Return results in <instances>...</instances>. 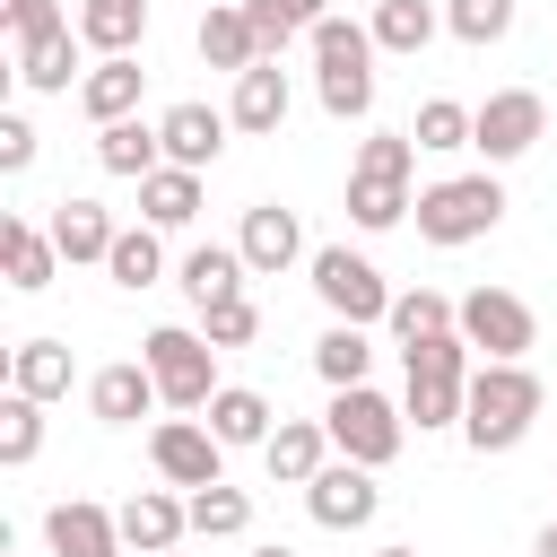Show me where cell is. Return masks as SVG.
<instances>
[{"label": "cell", "instance_id": "cell-32", "mask_svg": "<svg viewBox=\"0 0 557 557\" xmlns=\"http://www.w3.org/2000/svg\"><path fill=\"white\" fill-rule=\"evenodd\" d=\"M366 26H374V44H383V52H426V44H435V26H444V9H435V0H374V17H366Z\"/></svg>", "mask_w": 557, "mask_h": 557}, {"label": "cell", "instance_id": "cell-26", "mask_svg": "<svg viewBox=\"0 0 557 557\" xmlns=\"http://www.w3.org/2000/svg\"><path fill=\"white\" fill-rule=\"evenodd\" d=\"M78 44H87V35H70V26L26 35V44H17V78H26L35 96H70V78H78Z\"/></svg>", "mask_w": 557, "mask_h": 557}, {"label": "cell", "instance_id": "cell-25", "mask_svg": "<svg viewBox=\"0 0 557 557\" xmlns=\"http://www.w3.org/2000/svg\"><path fill=\"white\" fill-rule=\"evenodd\" d=\"M418 200H409V174H383V165H348V226H366V235H383V226H400Z\"/></svg>", "mask_w": 557, "mask_h": 557}, {"label": "cell", "instance_id": "cell-17", "mask_svg": "<svg viewBox=\"0 0 557 557\" xmlns=\"http://www.w3.org/2000/svg\"><path fill=\"white\" fill-rule=\"evenodd\" d=\"M287 70L278 61H252L244 78H235V96H226V122L235 131H252V139H270V131H287Z\"/></svg>", "mask_w": 557, "mask_h": 557}, {"label": "cell", "instance_id": "cell-24", "mask_svg": "<svg viewBox=\"0 0 557 557\" xmlns=\"http://www.w3.org/2000/svg\"><path fill=\"white\" fill-rule=\"evenodd\" d=\"M139 87H148V70L131 52H96V70L78 78V104H87V122H122V113H139Z\"/></svg>", "mask_w": 557, "mask_h": 557}, {"label": "cell", "instance_id": "cell-23", "mask_svg": "<svg viewBox=\"0 0 557 557\" xmlns=\"http://www.w3.org/2000/svg\"><path fill=\"white\" fill-rule=\"evenodd\" d=\"M113 513H122V540H131V548H157V557L191 531V496H174V487H139V496L113 505Z\"/></svg>", "mask_w": 557, "mask_h": 557}, {"label": "cell", "instance_id": "cell-34", "mask_svg": "<svg viewBox=\"0 0 557 557\" xmlns=\"http://www.w3.org/2000/svg\"><path fill=\"white\" fill-rule=\"evenodd\" d=\"M366 366H374V339H366L357 322H331V331L313 339V374H322L331 392H348V383H366Z\"/></svg>", "mask_w": 557, "mask_h": 557}, {"label": "cell", "instance_id": "cell-12", "mask_svg": "<svg viewBox=\"0 0 557 557\" xmlns=\"http://www.w3.org/2000/svg\"><path fill=\"white\" fill-rule=\"evenodd\" d=\"M44 548H52V557H122L131 540H122V513H113V505L61 496V505L44 513Z\"/></svg>", "mask_w": 557, "mask_h": 557}, {"label": "cell", "instance_id": "cell-16", "mask_svg": "<svg viewBox=\"0 0 557 557\" xmlns=\"http://www.w3.org/2000/svg\"><path fill=\"white\" fill-rule=\"evenodd\" d=\"M52 270H61L52 226H35V218H0V278H9L17 296H44V287H52Z\"/></svg>", "mask_w": 557, "mask_h": 557}, {"label": "cell", "instance_id": "cell-41", "mask_svg": "<svg viewBox=\"0 0 557 557\" xmlns=\"http://www.w3.org/2000/svg\"><path fill=\"white\" fill-rule=\"evenodd\" d=\"M0 26H9V44H26V35L70 26V17H61V0H0Z\"/></svg>", "mask_w": 557, "mask_h": 557}, {"label": "cell", "instance_id": "cell-11", "mask_svg": "<svg viewBox=\"0 0 557 557\" xmlns=\"http://www.w3.org/2000/svg\"><path fill=\"white\" fill-rule=\"evenodd\" d=\"M461 339H470L479 357H522V348L540 339V322H531V305H522L513 287H470V296H461Z\"/></svg>", "mask_w": 557, "mask_h": 557}, {"label": "cell", "instance_id": "cell-42", "mask_svg": "<svg viewBox=\"0 0 557 557\" xmlns=\"http://www.w3.org/2000/svg\"><path fill=\"white\" fill-rule=\"evenodd\" d=\"M26 165H35V122L0 113V174H26Z\"/></svg>", "mask_w": 557, "mask_h": 557}, {"label": "cell", "instance_id": "cell-14", "mask_svg": "<svg viewBox=\"0 0 557 557\" xmlns=\"http://www.w3.org/2000/svg\"><path fill=\"white\" fill-rule=\"evenodd\" d=\"M226 113L218 104H200V96H183V104H165L157 113V139H165V165H191V174H209L218 165V148H226Z\"/></svg>", "mask_w": 557, "mask_h": 557}, {"label": "cell", "instance_id": "cell-38", "mask_svg": "<svg viewBox=\"0 0 557 557\" xmlns=\"http://www.w3.org/2000/svg\"><path fill=\"white\" fill-rule=\"evenodd\" d=\"M513 9H522V0H444V26H453L470 52H487V44L513 35Z\"/></svg>", "mask_w": 557, "mask_h": 557}, {"label": "cell", "instance_id": "cell-30", "mask_svg": "<svg viewBox=\"0 0 557 557\" xmlns=\"http://www.w3.org/2000/svg\"><path fill=\"white\" fill-rule=\"evenodd\" d=\"M9 392L61 400V392H70V339H17V348H9Z\"/></svg>", "mask_w": 557, "mask_h": 557}, {"label": "cell", "instance_id": "cell-37", "mask_svg": "<svg viewBox=\"0 0 557 557\" xmlns=\"http://www.w3.org/2000/svg\"><path fill=\"white\" fill-rule=\"evenodd\" d=\"M35 453H44V400H35V392H9V400H0V461L26 470Z\"/></svg>", "mask_w": 557, "mask_h": 557}, {"label": "cell", "instance_id": "cell-27", "mask_svg": "<svg viewBox=\"0 0 557 557\" xmlns=\"http://www.w3.org/2000/svg\"><path fill=\"white\" fill-rule=\"evenodd\" d=\"M113 209L104 200H52V244H61V261H104L113 252Z\"/></svg>", "mask_w": 557, "mask_h": 557}, {"label": "cell", "instance_id": "cell-35", "mask_svg": "<svg viewBox=\"0 0 557 557\" xmlns=\"http://www.w3.org/2000/svg\"><path fill=\"white\" fill-rule=\"evenodd\" d=\"M191 531H200V540H244V531H252V496L226 487V479H218V487H191Z\"/></svg>", "mask_w": 557, "mask_h": 557}, {"label": "cell", "instance_id": "cell-40", "mask_svg": "<svg viewBox=\"0 0 557 557\" xmlns=\"http://www.w3.org/2000/svg\"><path fill=\"white\" fill-rule=\"evenodd\" d=\"M244 9H252V35H261V61H278V52H287V44L305 35V26H296V17L278 9V0H244Z\"/></svg>", "mask_w": 557, "mask_h": 557}, {"label": "cell", "instance_id": "cell-6", "mask_svg": "<svg viewBox=\"0 0 557 557\" xmlns=\"http://www.w3.org/2000/svg\"><path fill=\"white\" fill-rule=\"evenodd\" d=\"M139 357H148L165 409H209V392H218V348H209V331H191V322H157V331L139 339Z\"/></svg>", "mask_w": 557, "mask_h": 557}, {"label": "cell", "instance_id": "cell-20", "mask_svg": "<svg viewBox=\"0 0 557 557\" xmlns=\"http://www.w3.org/2000/svg\"><path fill=\"white\" fill-rule=\"evenodd\" d=\"M200 61H209V70H226V78H244V70L261 61V35H252V9H244V0L200 9Z\"/></svg>", "mask_w": 557, "mask_h": 557}, {"label": "cell", "instance_id": "cell-43", "mask_svg": "<svg viewBox=\"0 0 557 557\" xmlns=\"http://www.w3.org/2000/svg\"><path fill=\"white\" fill-rule=\"evenodd\" d=\"M278 9H287V17H296V26H305V35H313V26H322V17H331V0H278Z\"/></svg>", "mask_w": 557, "mask_h": 557}, {"label": "cell", "instance_id": "cell-29", "mask_svg": "<svg viewBox=\"0 0 557 557\" xmlns=\"http://www.w3.org/2000/svg\"><path fill=\"white\" fill-rule=\"evenodd\" d=\"M157 235H165V226H148V218H139V226H122V235H113V252H104V278H113V287H131V296H139V287H157V278H165V244H157Z\"/></svg>", "mask_w": 557, "mask_h": 557}, {"label": "cell", "instance_id": "cell-39", "mask_svg": "<svg viewBox=\"0 0 557 557\" xmlns=\"http://www.w3.org/2000/svg\"><path fill=\"white\" fill-rule=\"evenodd\" d=\"M200 331H209V348H244V339L261 331V313H252V296H235V305H209Z\"/></svg>", "mask_w": 557, "mask_h": 557}, {"label": "cell", "instance_id": "cell-2", "mask_svg": "<svg viewBox=\"0 0 557 557\" xmlns=\"http://www.w3.org/2000/svg\"><path fill=\"white\" fill-rule=\"evenodd\" d=\"M305 44H313V96H322V113L331 122H366L374 113V52H383L374 26H357V17L331 9Z\"/></svg>", "mask_w": 557, "mask_h": 557}, {"label": "cell", "instance_id": "cell-44", "mask_svg": "<svg viewBox=\"0 0 557 557\" xmlns=\"http://www.w3.org/2000/svg\"><path fill=\"white\" fill-rule=\"evenodd\" d=\"M531 557H557V522H540V540H531Z\"/></svg>", "mask_w": 557, "mask_h": 557}, {"label": "cell", "instance_id": "cell-8", "mask_svg": "<svg viewBox=\"0 0 557 557\" xmlns=\"http://www.w3.org/2000/svg\"><path fill=\"white\" fill-rule=\"evenodd\" d=\"M548 139V96L540 87H496L479 113H470V148L487 157V165H513V157H531Z\"/></svg>", "mask_w": 557, "mask_h": 557}, {"label": "cell", "instance_id": "cell-36", "mask_svg": "<svg viewBox=\"0 0 557 557\" xmlns=\"http://www.w3.org/2000/svg\"><path fill=\"white\" fill-rule=\"evenodd\" d=\"M470 113H479V104L426 96V104H418V122H409V139H418L426 157H453V148H470Z\"/></svg>", "mask_w": 557, "mask_h": 557}, {"label": "cell", "instance_id": "cell-21", "mask_svg": "<svg viewBox=\"0 0 557 557\" xmlns=\"http://www.w3.org/2000/svg\"><path fill=\"white\" fill-rule=\"evenodd\" d=\"M96 165H104V174H122V183H148V174L165 165V139H157V122H139V113H122V122H96Z\"/></svg>", "mask_w": 557, "mask_h": 557}, {"label": "cell", "instance_id": "cell-7", "mask_svg": "<svg viewBox=\"0 0 557 557\" xmlns=\"http://www.w3.org/2000/svg\"><path fill=\"white\" fill-rule=\"evenodd\" d=\"M305 270H313V296L331 305V322H357V331H366V322H392V278H383L366 252H348V244H322Z\"/></svg>", "mask_w": 557, "mask_h": 557}, {"label": "cell", "instance_id": "cell-28", "mask_svg": "<svg viewBox=\"0 0 557 557\" xmlns=\"http://www.w3.org/2000/svg\"><path fill=\"white\" fill-rule=\"evenodd\" d=\"M139 218L165 226V235L191 226V218H200V174H191V165H157V174L139 183Z\"/></svg>", "mask_w": 557, "mask_h": 557}, {"label": "cell", "instance_id": "cell-31", "mask_svg": "<svg viewBox=\"0 0 557 557\" xmlns=\"http://www.w3.org/2000/svg\"><path fill=\"white\" fill-rule=\"evenodd\" d=\"M78 35H87V52H139L148 0H78Z\"/></svg>", "mask_w": 557, "mask_h": 557}, {"label": "cell", "instance_id": "cell-19", "mask_svg": "<svg viewBox=\"0 0 557 557\" xmlns=\"http://www.w3.org/2000/svg\"><path fill=\"white\" fill-rule=\"evenodd\" d=\"M261 461H270L278 487H313V470L331 461V426H322V418H278L270 444H261Z\"/></svg>", "mask_w": 557, "mask_h": 557}, {"label": "cell", "instance_id": "cell-13", "mask_svg": "<svg viewBox=\"0 0 557 557\" xmlns=\"http://www.w3.org/2000/svg\"><path fill=\"white\" fill-rule=\"evenodd\" d=\"M235 244H244L252 278H278V270L313 261V252H305V218H296V209H278V200H252V209H244V226H235Z\"/></svg>", "mask_w": 557, "mask_h": 557}, {"label": "cell", "instance_id": "cell-4", "mask_svg": "<svg viewBox=\"0 0 557 557\" xmlns=\"http://www.w3.org/2000/svg\"><path fill=\"white\" fill-rule=\"evenodd\" d=\"M418 235L435 244V252H453V244H479V235H496L505 226V183H496V165H479V174H444V183H426L418 191Z\"/></svg>", "mask_w": 557, "mask_h": 557}, {"label": "cell", "instance_id": "cell-22", "mask_svg": "<svg viewBox=\"0 0 557 557\" xmlns=\"http://www.w3.org/2000/svg\"><path fill=\"white\" fill-rule=\"evenodd\" d=\"M209 435L235 453V444H270V426H278V409H270V392H252V383H218L209 392Z\"/></svg>", "mask_w": 557, "mask_h": 557}, {"label": "cell", "instance_id": "cell-18", "mask_svg": "<svg viewBox=\"0 0 557 557\" xmlns=\"http://www.w3.org/2000/svg\"><path fill=\"white\" fill-rule=\"evenodd\" d=\"M244 278H252L244 244H191V252H183V296H191V313L235 305V296H244Z\"/></svg>", "mask_w": 557, "mask_h": 557}, {"label": "cell", "instance_id": "cell-3", "mask_svg": "<svg viewBox=\"0 0 557 557\" xmlns=\"http://www.w3.org/2000/svg\"><path fill=\"white\" fill-rule=\"evenodd\" d=\"M470 339L461 331H435V339H418V348H400V366H409V392H400V409H409V426L418 435H444V426H461V400H470Z\"/></svg>", "mask_w": 557, "mask_h": 557}, {"label": "cell", "instance_id": "cell-33", "mask_svg": "<svg viewBox=\"0 0 557 557\" xmlns=\"http://www.w3.org/2000/svg\"><path fill=\"white\" fill-rule=\"evenodd\" d=\"M435 331H461V305L435 296V287H400V296H392V339L418 348V339H435Z\"/></svg>", "mask_w": 557, "mask_h": 557}, {"label": "cell", "instance_id": "cell-15", "mask_svg": "<svg viewBox=\"0 0 557 557\" xmlns=\"http://www.w3.org/2000/svg\"><path fill=\"white\" fill-rule=\"evenodd\" d=\"M87 409H96L104 426H139L148 409H165V392H157L148 357H122V366H96V374H87Z\"/></svg>", "mask_w": 557, "mask_h": 557}, {"label": "cell", "instance_id": "cell-46", "mask_svg": "<svg viewBox=\"0 0 557 557\" xmlns=\"http://www.w3.org/2000/svg\"><path fill=\"white\" fill-rule=\"evenodd\" d=\"M374 557H418V548H374Z\"/></svg>", "mask_w": 557, "mask_h": 557}, {"label": "cell", "instance_id": "cell-9", "mask_svg": "<svg viewBox=\"0 0 557 557\" xmlns=\"http://www.w3.org/2000/svg\"><path fill=\"white\" fill-rule=\"evenodd\" d=\"M148 461H157V479L165 487H218L226 479V444L209 435V418H191V409H174V418H157V435H148Z\"/></svg>", "mask_w": 557, "mask_h": 557}, {"label": "cell", "instance_id": "cell-45", "mask_svg": "<svg viewBox=\"0 0 557 557\" xmlns=\"http://www.w3.org/2000/svg\"><path fill=\"white\" fill-rule=\"evenodd\" d=\"M252 557H296V548H252Z\"/></svg>", "mask_w": 557, "mask_h": 557}, {"label": "cell", "instance_id": "cell-5", "mask_svg": "<svg viewBox=\"0 0 557 557\" xmlns=\"http://www.w3.org/2000/svg\"><path fill=\"white\" fill-rule=\"evenodd\" d=\"M322 426H331V453H348V461L383 470V461L400 453V435H409V409H400V400H383L374 383H348V392H331Z\"/></svg>", "mask_w": 557, "mask_h": 557}, {"label": "cell", "instance_id": "cell-47", "mask_svg": "<svg viewBox=\"0 0 557 557\" xmlns=\"http://www.w3.org/2000/svg\"><path fill=\"white\" fill-rule=\"evenodd\" d=\"M122 557H157V548H122Z\"/></svg>", "mask_w": 557, "mask_h": 557}, {"label": "cell", "instance_id": "cell-1", "mask_svg": "<svg viewBox=\"0 0 557 557\" xmlns=\"http://www.w3.org/2000/svg\"><path fill=\"white\" fill-rule=\"evenodd\" d=\"M540 400L548 383L522 366V357H479L470 366V400H461V444L487 461V453H513L531 426H540Z\"/></svg>", "mask_w": 557, "mask_h": 557}, {"label": "cell", "instance_id": "cell-10", "mask_svg": "<svg viewBox=\"0 0 557 557\" xmlns=\"http://www.w3.org/2000/svg\"><path fill=\"white\" fill-rule=\"evenodd\" d=\"M305 513H313L322 531H366V522L383 513V487H374V470H366V461L331 453V461L313 470V487H305Z\"/></svg>", "mask_w": 557, "mask_h": 557}]
</instances>
